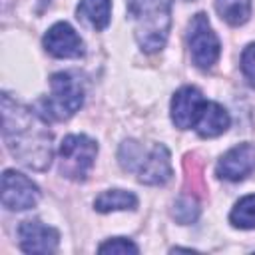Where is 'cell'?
Instances as JSON below:
<instances>
[{
	"label": "cell",
	"mask_w": 255,
	"mask_h": 255,
	"mask_svg": "<svg viewBox=\"0 0 255 255\" xmlns=\"http://www.w3.org/2000/svg\"><path fill=\"white\" fill-rule=\"evenodd\" d=\"M2 137L22 165L44 171L52 161V131L44 118L28 106L2 94Z\"/></svg>",
	"instance_id": "1"
},
{
	"label": "cell",
	"mask_w": 255,
	"mask_h": 255,
	"mask_svg": "<svg viewBox=\"0 0 255 255\" xmlns=\"http://www.w3.org/2000/svg\"><path fill=\"white\" fill-rule=\"evenodd\" d=\"M171 2L173 0H128L135 40L143 52L153 54L165 46L171 28Z\"/></svg>",
	"instance_id": "2"
},
{
	"label": "cell",
	"mask_w": 255,
	"mask_h": 255,
	"mask_svg": "<svg viewBox=\"0 0 255 255\" xmlns=\"http://www.w3.org/2000/svg\"><path fill=\"white\" fill-rule=\"evenodd\" d=\"M50 86L52 94L40 102V114L54 122L72 118L84 104V90L80 82L68 72H58L52 76Z\"/></svg>",
	"instance_id": "3"
},
{
	"label": "cell",
	"mask_w": 255,
	"mask_h": 255,
	"mask_svg": "<svg viewBox=\"0 0 255 255\" xmlns=\"http://www.w3.org/2000/svg\"><path fill=\"white\" fill-rule=\"evenodd\" d=\"M98 143L84 133L66 135L60 143V173L74 181H84L94 165Z\"/></svg>",
	"instance_id": "4"
},
{
	"label": "cell",
	"mask_w": 255,
	"mask_h": 255,
	"mask_svg": "<svg viewBox=\"0 0 255 255\" xmlns=\"http://www.w3.org/2000/svg\"><path fill=\"white\" fill-rule=\"evenodd\" d=\"M187 44H189L191 62L197 68L209 70L219 60L221 44L203 12H199L191 18L189 30H187Z\"/></svg>",
	"instance_id": "5"
},
{
	"label": "cell",
	"mask_w": 255,
	"mask_h": 255,
	"mask_svg": "<svg viewBox=\"0 0 255 255\" xmlns=\"http://www.w3.org/2000/svg\"><path fill=\"white\" fill-rule=\"evenodd\" d=\"M38 185L16 169H6L2 173V205L12 211H24L38 203Z\"/></svg>",
	"instance_id": "6"
},
{
	"label": "cell",
	"mask_w": 255,
	"mask_h": 255,
	"mask_svg": "<svg viewBox=\"0 0 255 255\" xmlns=\"http://www.w3.org/2000/svg\"><path fill=\"white\" fill-rule=\"evenodd\" d=\"M205 106L207 100L203 98V94L193 86H185L177 90L171 98V122L179 129L195 128Z\"/></svg>",
	"instance_id": "7"
},
{
	"label": "cell",
	"mask_w": 255,
	"mask_h": 255,
	"mask_svg": "<svg viewBox=\"0 0 255 255\" xmlns=\"http://www.w3.org/2000/svg\"><path fill=\"white\" fill-rule=\"evenodd\" d=\"M18 243H20V249L26 253L46 255L56 251L60 243V233L38 219H28V221H22L18 227Z\"/></svg>",
	"instance_id": "8"
},
{
	"label": "cell",
	"mask_w": 255,
	"mask_h": 255,
	"mask_svg": "<svg viewBox=\"0 0 255 255\" xmlns=\"http://www.w3.org/2000/svg\"><path fill=\"white\" fill-rule=\"evenodd\" d=\"M255 169V145L253 143H239L225 151L217 165L215 173L227 181H241Z\"/></svg>",
	"instance_id": "9"
},
{
	"label": "cell",
	"mask_w": 255,
	"mask_h": 255,
	"mask_svg": "<svg viewBox=\"0 0 255 255\" xmlns=\"http://www.w3.org/2000/svg\"><path fill=\"white\" fill-rule=\"evenodd\" d=\"M44 48L54 58H80V56H84V42L68 22H58L46 32Z\"/></svg>",
	"instance_id": "10"
},
{
	"label": "cell",
	"mask_w": 255,
	"mask_h": 255,
	"mask_svg": "<svg viewBox=\"0 0 255 255\" xmlns=\"http://www.w3.org/2000/svg\"><path fill=\"white\" fill-rule=\"evenodd\" d=\"M137 179L147 185H163L171 179V157L165 145L155 143L149 151H145L139 167H137Z\"/></svg>",
	"instance_id": "11"
},
{
	"label": "cell",
	"mask_w": 255,
	"mask_h": 255,
	"mask_svg": "<svg viewBox=\"0 0 255 255\" xmlns=\"http://www.w3.org/2000/svg\"><path fill=\"white\" fill-rule=\"evenodd\" d=\"M231 124V118L229 114L215 102H207L205 110L201 112L197 124H195V129L201 137H217L221 135Z\"/></svg>",
	"instance_id": "12"
},
{
	"label": "cell",
	"mask_w": 255,
	"mask_h": 255,
	"mask_svg": "<svg viewBox=\"0 0 255 255\" xmlns=\"http://www.w3.org/2000/svg\"><path fill=\"white\" fill-rule=\"evenodd\" d=\"M110 14H112V0H80L78 4V18H82L96 30L108 28Z\"/></svg>",
	"instance_id": "13"
},
{
	"label": "cell",
	"mask_w": 255,
	"mask_h": 255,
	"mask_svg": "<svg viewBox=\"0 0 255 255\" xmlns=\"http://www.w3.org/2000/svg\"><path fill=\"white\" fill-rule=\"evenodd\" d=\"M94 207L100 213L135 209L137 207V197L131 191H126V189H108V191H104L96 197Z\"/></svg>",
	"instance_id": "14"
},
{
	"label": "cell",
	"mask_w": 255,
	"mask_h": 255,
	"mask_svg": "<svg viewBox=\"0 0 255 255\" xmlns=\"http://www.w3.org/2000/svg\"><path fill=\"white\" fill-rule=\"evenodd\" d=\"M215 8L231 26L245 24L251 16V0H215Z\"/></svg>",
	"instance_id": "15"
},
{
	"label": "cell",
	"mask_w": 255,
	"mask_h": 255,
	"mask_svg": "<svg viewBox=\"0 0 255 255\" xmlns=\"http://www.w3.org/2000/svg\"><path fill=\"white\" fill-rule=\"evenodd\" d=\"M185 193H191L195 197H201L205 193V181H203V163L195 153H187L185 161Z\"/></svg>",
	"instance_id": "16"
},
{
	"label": "cell",
	"mask_w": 255,
	"mask_h": 255,
	"mask_svg": "<svg viewBox=\"0 0 255 255\" xmlns=\"http://www.w3.org/2000/svg\"><path fill=\"white\" fill-rule=\"evenodd\" d=\"M229 221L233 227L239 229H255V193L241 197L231 213H229Z\"/></svg>",
	"instance_id": "17"
},
{
	"label": "cell",
	"mask_w": 255,
	"mask_h": 255,
	"mask_svg": "<svg viewBox=\"0 0 255 255\" xmlns=\"http://www.w3.org/2000/svg\"><path fill=\"white\" fill-rule=\"evenodd\" d=\"M173 217L181 225H189L199 217V203L197 197L191 193H183L175 203H173Z\"/></svg>",
	"instance_id": "18"
},
{
	"label": "cell",
	"mask_w": 255,
	"mask_h": 255,
	"mask_svg": "<svg viewBox=\"0 0 255 255\" xmlns=\"http://www.w3.org/2000/svg\"><path fill=\"white\" fill-rule=\"evenodd\" d=\"M143 155H145L143 147H141L137 141H133V139L124 141L122 147H120V153H118L122 167L128 169V171H137V167H139Z\"/></svg>",
	"instance_id": "19"
},
{
	"label": "cell",
	"mask_w": 255,
	"mask_h": 255,
	"mask_svg": "<svg viewBox=\"0 0 255 255\" xmlns=\"http://www.w3.org/2000/svg\"><path fill=\"white\" fill-rule=\"evenodd\" d=\"M98 251H100V253H120V255L131 253V255H135L139 249H137V245H135L133 241H129V239H126V237H112V239H108L106 243H102V245L98 247Z\"/></svg>",
	"instance_id": "20"
},
{
	"label": "cell",
	"mask_w": 255,
	"mask_h": 255,
	"mask_svg": "<svg viewBox=\"0 0 255 255\" xmlns=\"http://www.w3.org/2000/svg\"><path fill=\"white\" fill-rule=\"evenodd\" d=\"M241 72L249 82V86L255 88V42L249 44L241 54Z\"/></svg>",
	"instance_id": "21"
}]
</instances>
